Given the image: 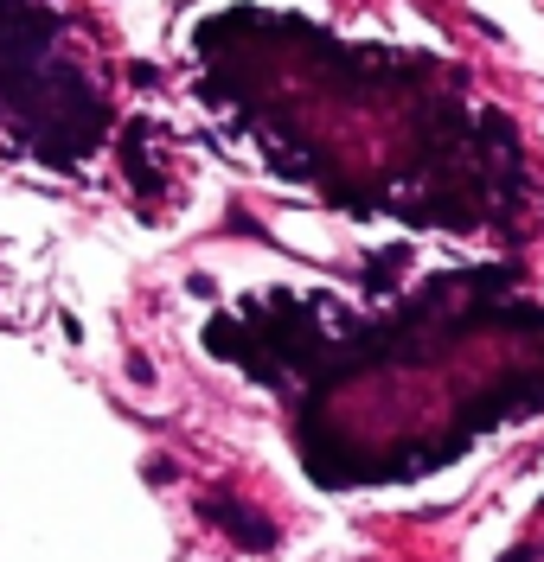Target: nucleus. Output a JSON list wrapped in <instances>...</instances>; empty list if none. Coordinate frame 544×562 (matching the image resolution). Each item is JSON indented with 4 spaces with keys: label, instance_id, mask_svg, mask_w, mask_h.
I'll return each mask as SVG.
<instances>
[{
    "label": "nucleus",
    "instance_id": "nucleus-1",
    "mask_svg": "<svg viewBox=\"0 0 544 562\" xmlns=\"http://www.w3.org/2000/svg\"><path fill=\"white\" fill-rule=\"evenodd\" d=\"M198 518L218 524V530H225L237 549H250V556H269V549L282 543V537H276V524H269L263 512H250V505L237 499V492H212V499L198 505Z\"/></svg>",
    "mask_w": 544,
    "mask_h": 562
}]
</instances>
